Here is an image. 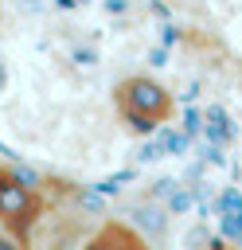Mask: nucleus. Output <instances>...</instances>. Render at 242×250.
Segmentation results:
<instances>
[{"label": "nucleus", "instance_id": "nucleus-1", "mask_svg": "<svg viewBox=\"0 0 242 250\" xmlns=\"http://www.w3.org/2000/svg\"><path fill=\"white\" fill-rule=\"evenodd\" d=\"M113 105L133 133H156L176 117V98L152 74H129L113 86Z\"/></svg>", "mask_w": 242, "mask_h": 250}, {"label": "nucleus", "instance_id": "nucleus-2", "mask_svg": "<svg viewBox=\"0 0 242 250\" xmlns=\"http://www.w3.org/2000/svg\"><path fill=\"white\" fill-rule=\"evenodd\" d=\"M43 211H47L43 191L12 164H0V227L12 230L16 238L31 242V230L39 227Z\"/></svg>", "mask_w": 242, "mask_h": 250}, {"label": "nucleus", "instance_id": "nucleus-3", "mask_svg": "<svg viewBox=\"0 0 242 250\" xmlns=\"http://www.w3.org/2000/svg\"><path fill=\"white\" fill-rule=\"evenodd\" d=\"M78 250H148V242H144V234H137L129 223H121V219H105Z\"/></svg>", "mask_w": 242, "mask_h": 250}, {"label": "nucleus", "instance_id": "nucleus-4", "mask_svg": "<svg viewBox=\"0 0 242 250\" xmlns=\"http://www.w3.org/2000/svg\"><path fill=\"white\" fill-rule=\"evenodd\" d=\"M0 250H27V242H23V238H16L12 230H4V227H0Z\"/></svg>", "mask_w": 242, "mask_h": 250}, {"label": "nucleus", "instance_id": "nucleus-5", "mask_svg": "<svg viewBox=\"0 0 242 250\" xmlns=\"http://www.w3.org/2000/svg\"><path fill=\"white\" fill-rule=\"evenodd\" d=\"M211 250H242V246H234V242H215Z\"/></svg>", "mask_w": 242, "mask_h": 250}]
</instances>
